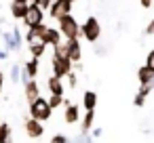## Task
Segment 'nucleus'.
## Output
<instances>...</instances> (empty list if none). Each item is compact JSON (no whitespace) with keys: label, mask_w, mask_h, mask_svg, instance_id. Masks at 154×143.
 <instances>
[{"label":"nucleus","mask_w":154,"mask_h":143,"mask_svg":"<svg viewBox=\"0 0 154 143\" xmlns=\"http://www.w3.org/2000/svg\"><path fill=\"white\" fill-rule=\"evenodd\" d=\"M80 38L87 40L89 44H97L101 38V23L97 17H87L80 23Z\"/></svg>","instance_id":"f257e3e1"},{"label":"nucleus","mask_w":154,"mask_h":143,"mask_svg":"<svg viewBox=\"0 0 154 143\" xmlns=\"http://www.w3.org/2000/svg\"><path fill=\"white\" fill-rule=\"evenodd\" d=\"M57 30L63 36V40H72V38H80V23L74 19V15H63L61 19H57Z\"/></svg>","instance_id":"f03ea898"},{"label":"nucleus","mask_w":154,"mask_h":143,"mask_svg":"<svg viewBox=\"0 0 154 143\" xmlns=\"http://www.w3.org/2000/svg\"><path fill=\"white\" fill-rule=\"evenodd\" d=\"M51 114H53V109H51L49 101H47L42 95H40L36 101L30 103V118H34V120H38V122H47V120L51 118Z\"/></svg>","instance_id":"7ed1b4c3"},{"label":"nucleus","mask_w":154,"mask_h":143,"mask_svg":"<svg viewBox=\"0 0 154 143\" xmlns=\"http://www.w3.org/2000/svg\"><path fill=\"white\" fill-rule=\"evenodd\" d=\"M23 25L26 28H34V25H40L45 23V11L38 7V4H28V11L23 15Z\"/></svg>","instance_id":"20e7f679"},{"label":"nucleus","mask_w":154,"mask_h":143,"mask_svg":"<svg viewBox=\"0 0 154 143\" xmlns=\"http://www.w3.org/2000/svg\"><path fill=\"white\" fill-rule=\"evenodd\" d=\"M72 67H74V63H72L68 57H55V55H53V59H51V70H53V76H55V78L63 80L66 74L72 72Z\"/></svg>","instance_id":"39448f33"},{"label":"nucleus","mask_w":154,"mask_h":143,"mask_svg":"<svg viewBox=\"0 0 154 143\" xmlns=\"http://www.w3.org/2000/svg\"><path fill=\"white\" fill-rule=\"evenodd\" d=\"M72 4L74 2H70V0H53V2H51V7H49V17L51 19H61L63 15H70L72 13Z\"/></svg>","instance_id":"423d86ee"},{"label":"nucleus","mask_w":154,"mask_h":143,"mask_svg":"<svg viewBox=\"0 0 154 143\" xmlns=\"http://www.w3.org/2000/svg\"><path fill=\"white\" fill-rule=\"evenodd\" d=\"M38 72H40V59H28L23 65H21V84L28 82V80H36L38 78Z\"/></svg>","instance_id":"0eeeda50"},{"label":"nucleus","mask_w":154,"mask_h":143,"mask_svg":"<svg viewBox=\"0 0 154 143\" xmlns=\"http://www.w3.org/2000/svg\"><path fill=\"white\" fill-rule=\"evenodd\" d=\"M63 120H66V124H76V122H80V105L63 99Z\"/></svg>","instance_id":"6e6552de"},{"label":"nucleus","mask_w":154,"mask_h":143,"mask_svg":"<svg viewBox=\"0 0 154 143\" xmlns=\"http://www.w3.org/2000/svg\"><path fill=\"white\" fill-rule=\"evenodd\" d=\"M23 128H26V135L30 139H40L45 135V124L38 122V120H34V118H28L23 122Z\"/></svg>","instance_id":"1a4fd4ad"},{"label":"nucleus","mask_w":154,"mask_h":143,"mask_svg":"<svg viewBox=\"0 0 154 143\" xmlns=\"http://www.w3.org/2000/svg\"><path fill=\"white\" fill-rule=\"evenodd\" d=\"M68 44V57L72 63H80L82 59V44H80V38H72V40H66Z\"/></svg>","instance_id":"9d476101"},{"label":"nucleus","mask_w":154,"mask_h":143,"mask_svg":"<svg viewBox=\"0 0 154 143\" xmlns=\"http://www.w3.org/2000/svg\"><path fill=\"white\" fill-rule=\"evenodd\" d=\"M61 40H63V36L59 34V30L57 28H51V25H47V30H45V34L40 38V42H45L47 46H57Z\"/></svg>","instance_id":"9b49d317"},{"label":"nucleus","mask_w":154,"mask_h":143,"mask_svg":"<svg viewBox=\"0 0 154 143\" xmlns=\"http://www.w3.org/2000/svg\"><path fill=\"white\" fill-rule=\"evenodd\" d=\"M21 86H23V97H26V101H28V103H32V101H36V99L40 97L38 80H28V82H23Z\"/></svg>","instance_id":"f8f14e48"},{"label":"nucleus","mask_w":154,"mask_h":143,"mask_svg":"<svg viewBox=\"0 0 154 143\" xmlns=\"http://www.w3.org/2000/svg\"><path fill=\"white\" fill-rule=\"evenodd\" d=\"M45 30H47V23H40V25H34V28H28V32L23 34V42H36V40H40L42 38V34H45Z\"/></svg>","instance_id":"ddd939ff"},{"label":"nucleus","mask_w":154,"mask_h":143,"mask_svg":"<svg viewBox=\"0 0 154 143\" xmlns=\"http://www.w3.org/2000/svg\"><path fill=\"white\" fill-rule=\"evenodd\" d=\"M93 122H95V109H87L85 116H80V135L87 137L89 130L93 128Z\"/></svg>","instance_id":"4468645a"},{"label":"nucleus","mask_w":154,"mask_h":143,"mask_svg":"<svg viewBox=\"0 0 154 143\" xmlns=\"http://www.w3.org/2000/svg\"><path fill=\"white\" fill-rule=\"evenodd\" d=\"M47 88H49V93H51V95H61V97H63V93H66L63 82H61L59 78H55L53 74H51V76H49V80H47Z\"/></svg>","instance_id":"2eb2a0df"},{"label":"nucleus","mask_w":154,"mask_h":143,"mask_svg":"<svg viewBox=\"0 0 154 143\" xmlns=\"http://www.w3.org/2000/svg\"><path fill=\"white\" fill-rule=\"evenodd\" d=\"M82 107L85 109H95L97 107V93L95 91H85L82 93Z\"/></svg>","instance_id":"dca6fc26"},{"label":"nucleus","mask_w":154,"mask_h":143,"mask_svg":"<svg viewBox=\"0 0 154 143\" xmlns=\"http://www.w3.org/2000/svg\"><path fill=\"white\" fill-rule=\"evenodd\" d=\"M137 80H139V84H152L154 82V72L148 70L146 65H141L137 70Z\"/></svg>","instance_id":"f3484780"},{"label":"nucleus","mask_w":154,"mask_h":143,"mask_svg":"<svg viewBox=\"0 0 154 143\" xmlns=\"http://www.w3.org/2000/svg\"><path fill=\"white\" fill-rule=\"evenodd\" d=\"M28 49H30V55H32L34 59H40V57L45 55V51H47V44L40 42V40H36V42H30Z\"/></svg>","instance_id":"a211bd4d"},{"label":"nucleus","mask_w":154,"mask_h":143,"mask_svg":"<svg viewBox=\"0 0 154 143\" xmlns=\"http://www.w3.org/2000/svg\"><path fill=\"white\" fill-rule=\"evenodd\" d=\"M9 11H11V17L13 19H23V15L28 11V4H15V2H11Z\"/></svg>","instance_id":"6ab92c4d"},{"label":"nucleus","mask_w":154,"mask_h":143,"mask_svg":"<svg viewBox=\"0 0 154 143\" xmlns=\"http://www.w3.org/2000/svg\"><path fill=\"white\" fill-rule=\"evenodd\" d=\"M11 34H13V44H15V51H21V44H23V34H21V30H19L17 25H13Z\"/></svg>","instance_id":"aec40b11"},{"label":"nucleus","mask_w":154,"mask_h":143,"mask_svg":"<svg viewBox=\"0 0 154 143\" xmlns=\"http://www.w3.org/2000/svg\"><path fill=\"white\" fill-rule=\"evenodd\" d=\"M11 124L9 122H0V143H5V141H11Z\"/></svg>","instance_id":"412c9836"},{"label":"nucleus","mask_w":154,"mask_h":143,"mask_svg":"<svg viewBox=\"0 0 154 143\" xmlns=\"http://www.w3.org/2000/svg\"><path fill=\"white\" fill-rule=\"evenodd\" d=\"M9 78H11V82H13V84H19V82H21V65H19V63L11 65Z\"/></svg>","instance_id":"4be33fe9"},{"label":"nucleus","mask_w":154,"mask_h":143,"mask_svg":"<svg viewBox=\"0 0 154 143\" xmlns=\"http://www.w3.org/2000/svg\"><path fill=\"white\" fill-rule=\"evenodd\" d=\"M2 40H5V49H7L9 53H13V51H15V44H13V34H11V32H2Z\"/></svg>","instance_id":"5701e85b"},{"label":"nucleus","mask_w":154,"mask_h":143,"mask_svg":"<svg viewBox=\"0 0 154 143\" xmlns=\"http://www.w3.org/2000/svg\"><path fill=\"white\" fill-rule=\"evenodd\" d=\"M49 105H51V109H57L59 105H63V97L61 95H49Z\"/></svg>","instance_id":"b1692460"},{"label":"nucleus","mask_w":154,"mask_h":143,"mask_svg":"<svg viewBox=\"0 0 154 143\" xmlns=\"http://www.w3.org/2000/svg\"><path fill=\"white\" fill-rule=\"evenodd\" d=\"M66 80H68V86H66V88H76V86H78V76H76L74 70H72L70 74H66Z\"/></svg>","instance_id":"393cba45"},{"label":"nucleus","mask_w":154,"mask_h":143,"mask_svg":"<svg viewBox=\"0 0 154 143\" xmlns=\"http://www.w3.org/2000/svg\"><path fill=\"white\" fill-rule=\"evenodd\" d=\"M51 2H53V0H30V4H38L45 13L49 11V7H51Z\"/></svg>","instance_id":"a878e982"},{"label":"nucleus","mask_w":154,"mask_h":143,"mask_svg":"<svg viewBox=\"0 0 154 143\" xmlns=\"http://www.w3.org/2000/svg\"><path fill=\"white\" fill-rule=\"evenodd\" d=\"M70 139H68V135H63V133H57V135H53L51 137V141L49 143H68Z\"/></svg>","instance_id":"bb28decb"},{"label":"nucleus","mask_w":154,"mask_h":143,"mask_svg":"<svg viewBox=\"0 0 154 143\" xmlns=\"http://www.w3.org/2000/svg\"><path fill=\"white\" fill-rule=\"evenodd\" d=\"M148 70H152L154 72V49H150V53L146 55V63H143Z\"/></svg>","instance_id":"cd10ccee"},{"label":"nucleus","mask_w":154,"mask_h":143,"mask_svg":"<svg viewBox=\"0 0 154 143\" xmlns=\"http://www.w3.org/2000/svg\"><path fill=\"white\" fill-rule=\"evenodd\" d=\"M143 34H146V36H154V19H150V21H148V25H146Z\"/></svg>","instance_id":"c85d7f7f"},{"label":"nucleus","mask_w":154,"mask_h":143,"mask_svg":"<svg viewBox=\"0 0 154 143\" xmlns=\"http://www.w3.org/2000/svg\"><path fill=\"white\" fill-rule=\"evenodd\" d=\"M139 4H141L143 9H150V7L154 4V0H139Z\"/></svg>","instance_id":"c756f323"},{"label":"nucleus","mask_w":154,"mask_h":143,"mask_svg":"<svg viewBox=\"0 0 154 143\" xmlns=\"http://www.w3.org/2000/svg\"><path fill=\"white\" fill-rule=\"evenodd\" d=\"M2 88H5V72L0 70V93H2Z\"/></svg>","instance_id":"7c9ffc66"},{"label":"nucleus","mask_w":154,"mask_h":143,"mask_svg":"<svg viewBox=\"0 0 154 143\" xmlns=\"http://www.w3.org/2000/svg\"><path fill=\"white\" fill-rule=\"evenodd\" d=\"M7 57H9V51H7V49H0V61L7 59Z\"/></svg>","instance_id":"2f4dec72"},{"label":"nucleus","mask_w":154,"mask_h":143,"mask_svg":"<svg viewBox=\"0 0 154 143\" xmlns=\"http://www.w3.org/2000/svg\"><path fill=\"white\" fill-rule=\"evenodd\" d=\"M11 2H15V4H30V0H11Z\"/></svg>","instance_id":"473e14b6"},{"label":"nucleus","mask_w":154,"mask_h":143,"mask_svg":"<svg viewBox=\"0 0 154 143\" xmlns=\"http://www.w3.org/2000/svg\"><path fill=\"white\" fill-rule=\"evenodd\" d=\"M95 51H97V55H106V49L103 46H95Z\"/></svg>","instance_id":"72a5a7b5"},{"label":"nucleus","mask_w":154,"mask_h":143,"mask_svg":"<svg viewBox=\"0 0 154 143\" xmlns=\"http://www.w3.org/2000/svg\"><path fill=\"white\" fill-rule=\"evenodd\" d=\"M101 133H103L101 128H93V137H101Z\"/></svg>","instance_id":"f704fd0d"},{"label":"nucleus","mask_w":154,"mask_h":143,"mask_svg":"<svg viewBox=\"0 0 154 143\" xmlns=\"http://www.w3.org/2000/svg\"><path fill=\"white\" fill-rule=\"evenodd\" d=\"M70 2H76V0H70Z\"/></svg>","instance_id":"c9c22d12"},{"label":"nucleus","mask_w":154,"mask_h":143,"mask_svg":"<svg viewBox=\"0 0 154 143\" xmlns=\"http://www.w3.org/2000/svg\"><path fill=\"white\" fill-rule=\"evenodd\" d=\"M5 143H11V141H5Z\"/></svg>","instance_id":"e433bc0d"}]
</instances>
